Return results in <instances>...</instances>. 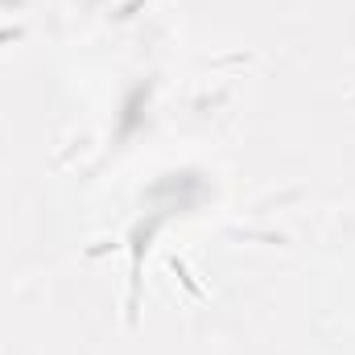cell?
Returning <instances> with one entry per match:
<instances>
[{"instance_id": "1", "label": "cell", "mask_w": 355, "mask_h": 355, "mask_svg": "<svg viewBox=\"0 0 355 355\" xmlns=\"http://www.w3.org/2000/svg\"><path fill=\"white\" fill-rule=\"evenodd\" d=\"M178 272V277H182V285H186V289H190V293H194V297H202V289H198V285H194V277H190V272H186V265H182V261H174V265H170Z\"/></svg>"}]
</instances>
